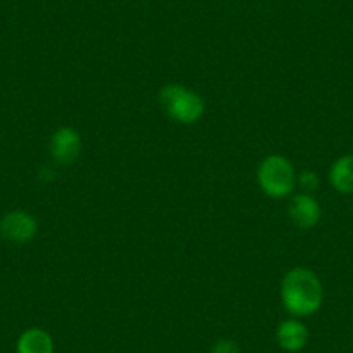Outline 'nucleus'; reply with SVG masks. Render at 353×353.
<instances>
[{
	"label": "nucleus",
	"instance_id": "f257e3e1",
	"mask_svg": "<svg viewBox=\"0 0 353 353\" xmlns=\"http://www.w3.org/2000/svg\"><path fill=\"white\" fill-rule=\"evenodd\" d=\"M281 300L293 317H310L322 307L324 300L321 279L314 270L305 267L291 269L281 284Z\"/></svg>",
	"mask_w": 353,
	"mask_h": 353
},
{
	"label": "nucleus",
	"instance_id": "f03ea898",
	"mask_svg": "<svg viewBox=\"0 0 353 353\" xmlns=\"http://www.w3.org/2000/svg\"><path fill=\"white\" fill-rule=\"evenodd\" d=\"M161 110L181 125H192L205 114V101L198 92L179 83H168L159 90Z\"/></svg>",
	"mask_w": 353,
	"mask_h": 353
},
{
	"label": "nucleus",
	"instance_id": "7ed1b4c3",
	"mask_svg": "<svg viewBox=\"0 0 353 353\" xmlns=\"http://www.w3.org/2000/svg\"><path fill=\"white\" fill-rule=\"evenodd\" d=\"M256 181L265 194L274 199H283L296 188V173L290 159L281 154H272L260 163Z\"/></svg>",
	"mask_w": 353,
	"mask_h": 353
},
{
	"label": "nucleus",
	"instance_id": "20e7f679",
	"mask_svg": "<svg viewBox=\"0 0 353 353\" xmlns=\"http://www.w3.org/2000/svg\"><path fill=\"white\" fill-rule=\"evenodd\" d=\"M39 223L37 219L28 212L14 210L2 216L0 220V236L8 239L9 243L26 244L37 236Z\"/></svg>",
	"mask_w": 353,
	"mask_h": 353
},
{
	"label": "nucleus",
	"instance_id": "39448f33",
	"mask_svg": "<svg viewBox=\"0 0 353 353\" xmlns=\"http://www.w3.org/2000/svg\"><path fill=\"white\" fill-rule=\"evenodd\" d=\"M49 152L57 165L71 166L81 152V137L74 128L61 127L49 141Z\"/></svg>",
	"mask_w": 353,
	"mask_h": 353
},
{
	"label": "nucleus",
	"instance_id": "423d86ee",
	"mask_svg": "<svg viewBox=\"0 0 353 353\" xmlns=\"http://www.w3.org/2000/svg\"><path fill=\"white\" fill-rule=\"evenodd\" d=\"M288 215L291 222L301 230L314 229L321 222L322 210L317 199L307 192H300L291 198L290 206H288Z\"/></svg>",
	"mask_w": 353,
	"mask_h": 353
},
{
	"label": "nucleus",
	"instance_id": "0eeeda50",
	"mask_svg": "<svg viewBox=\"0 0 353 353\" xmlns=\"http://www.w3.org/2000/svg\"><path fill=\"white\" fill-rule=\"evenodd\" d=\"M277 343L283 350L286 352H300L305 348V345L308 343V329L307 325L301 321L294 319H286L279 324L276 331Z\"/></svg>",
	"mask_w": 353,
	"mask_h": 353
},
{
	"label": "nucleus",
	"instance_id": "6e6552de",
	"mask_svg": "<svg viewBox=\"0 0 353 353\" xmlns=\"http://www.w3.org/2000/svg\"><path fill=\"white\" fill-rule=\"evenodd\" d=\"M16 353H54V339L46 329L30 327L19 334Z\"/></svg>",
	"mask_w": 353,
	"mask_h": 353
},
{
	"label": "nucleus",
	"instance_id": "1a4fd4ad",
	"mask_svg": "<svg viewBox=\"0 0 353 353\" xmlns=\"http://www.w3.org/2000/svg\"><path fill=\"white\" fill-rule=\"evenodd\" d=\"M329 182L339 194H353V152L332 163L329 168Z\"/></svg>",
	"mask_w": 353,
	"mask_h": 353
},
{
	"label": "nucleus",
	"instance_id": "9d476101",
	"mask_svg": "<svg viewBox=\"0 0 353 353\" xmlns=\"http://www.w3.org/2000/svg\"><path fill=\"white\" fill-rule=\"evenodd\" d=\"M319 184H321V179L312 170H303L300 175H296V185L301 189V192L310 194V192H314L319 188Z\"/></svg>",
	"mask_w": 353,
	"mask_h": 353
},
{
	"label": "nucleus",
	"instance_id": "9b49d317",
	"mask_svg": "<svg viewBox=\"0 0 353 353\" xmlns=\"http://www.w3.org/2000/svg\"><path fill=\"white\" fill-rule=\"evenodd\" d=\"M210 353H239V346L232 339H219L212 346V352Z\"/></svg>",
	"mask_w": 353,
	"mask_h": 353
}]
</instances>
